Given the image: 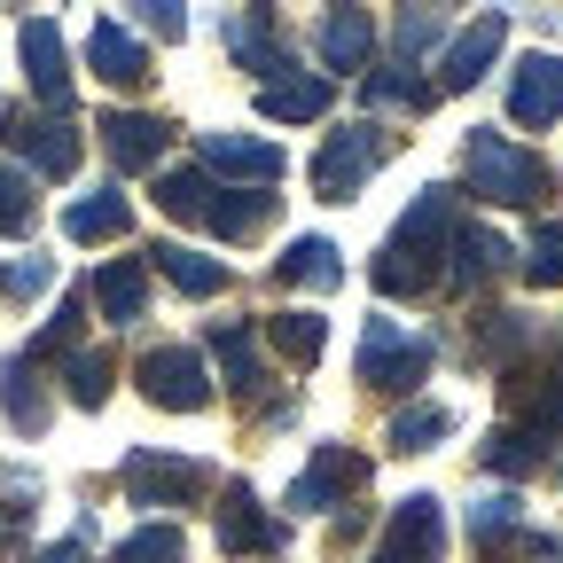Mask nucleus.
<instances>
[{
	"instance_id": "1",
	"label": "nucleus",
	"mask_w": 563,
	"mask_h": 563,
	"mask_svg": "<svg viewBox=\"0 0 563 563\" xmlns=\"http://www.w3.org/2000/svg\"><path fill=\"white\" fill-rule=\"evenodd\" d=\"M454 228H462L454 188H422V196L407 203V220L391 228V243L376 251L368 282H376L384 298H422L431 282H446V243H454Z\"/></svg>"
},
{
	"instance_id": "2",
	"label": "nucleus",
	"mask_w": 563,
	"mask_h": 563,
	"mask_svg": "<svg viewBox=\"0 0 563 563\" xmlns=\"http://www.w3.org/2000/svg\"><path fill=\"white\" fill-rule=\"evenodd\" d=\"M462 188H470L477 203H493V211H540V203L555 196V173L525 150V141L477 125V133L462 141Z\"/></svg>"
},
{
	"instance_id": "3",
	"label": "nucleus",
	"mask_w": 563,
	"mask_h": 563,
	"mask_svg": "<svg viewBox=\"0 0 563 563\" xmlns=\"http://www.w3.org/2000/svg\"><path fill=\"white\" fill-rule=\"evenodd\" d=\"M118 485H125V501L133 509H188L211 493V462L196 454H173V446H133L118 462Z\"/></svg>"
},
{
	"instance_id": "4",
	"label": "nucleus",
	"mask_w": 563,
	"mask_h": 563,
	"mask_svg": "<svg viewBox=\"0 0 563 563\" xmlns=\"http://www.w3.org/2000/svg\"><path fill=\"white\" fill-rule=\"evenodd\" d=\"M431 361H439V344L422 336V329H407V321H391V313H376L361 329V384H376V391L431 384Z\"/></svg>"
},
{
	"instance_id": "5",
	"label": "nucleus",
	"mask_w": 563,
	"mask_h": 563,
	"mask_svg": "<svg viewBox=\"0 0 563 563\" xmlns=\"http://www.w3.org/2000/svg\"><path fill=\"white\" fill-rule=\"evenodd\" d=\"M391 157V133L384 125H336V133H321V150H313V188H321V203H352L368 188V173Z\"/></svg>"
},
{
	"instance_id": "6",
	"label": "nucleus",
	"mask_w": 563,
	"mask_h": 563,
	"mask_svg": "<svg viewBox=\"0 0 563 563\" xmlns=\"http://www.w3.org/2000/svg\"><path fill=\"white\" fill-rule=\"evenodd\" d=\"M133 384H141V399L165 407V415L211 407V368H203L196 344H157V352H141V361H133Z\"/></svg>"
},
{
	"instance_id": "7",
	"label": "nucleus",
	"mask_w": 563,
	"mask_h": 563,
	"mask_svg": "<svg viewBox=\"0 0 563 563\" xmlns=\"http://www.w3.org/2000/svg\"><path fill=\"white\" fill-rule=\"evenodd\" d=\"M368 563H446V501L439 493H407L384 517V540Z\"/></svg>"
},
{
	"instance_id": "8",
	"label": "nucleus",
	"mask_w": 563,
	"mask_h": 563,
	"mask_svg": "<svg viewBox=\"0 0 563 563\" xmlns=\"http://www.w3.org/2000/svg\"><path fill=\"white\" fill-rule=\"evenodd\" d=\"M368 470H376L368 454H352V446H336V439H329V446H313V462H306V470H298V485H290V509H298V517L336 509L344 493H361V485H368Z\"/></svg>"
},
{
	"instance_id": "9",
	"label": "nucleus",
	"mask_w": 563,
	"mask_h": 563,
	"mask_svg": "<svg viewBox=\"0 0 563 563\" xmlns=\"http://www.w3.org/2000/svg\"><path fill=\"white\" fill-rule=\"evenodd\" d=\"M196 157H203V173L211 180H251V188H274L282 180V157L274 141H258V133H196Z\"/></svg>"
},
{
	"instance_id": "10",
	"label": "nucleus",
	"mask_w": 563,
	"mask_h": 563,
	"mask_svg": "<svg viewBox=\"0 0 563 563\" xmlns=\"http://www.w3.org/2000/svg\"><path fill=\"white\" fill-rule=\"evenodd\" d=\"M501 47H509V16L493 9V16H477L470 32H454V40L439 47V87H446V95H470L485 70H493V55H501Z\"/></svg>"
},
{
	"instance_id": "11",
	"label": "nucleus",
	"mask_w": 563,
	"mask_h": 563,
	"mask_svg": "<svg viewBox=\"0 0 563 563\" xmlns=\"http://www.w3.org/2000/svg\"><path fill=\"white\" fill-rule=\"evenodd\" d=\"M290 540V525L282 517H258V485H220V555H266Z\"/></svg>"
},
{
	"instance_id": "12",
	"label": "nucleus",
	"mask_w": 563,
	"mask_h": 563,
	"mask_svg": "<svg viewBox=\"0 0 563 563\" xmlns=\"http://www.w3.org/2000/svg\"><path fill=\"white\" fill-rule=\"evenodd\" d=\"M509 118L525 133H540V125L563 118V55H517V70H509Z\"/></svg>"
},
{
	"instance_id": "13",
	"label": "nucleus",
	"mask_w": 563,
	"mask_h": 563,
	"mask_svg": "<svg viewBox=\"0 0 563 563\" xmlns=\"http://www.w3.org/2000/svg\"><path fill=\"white\" fill-rule=\"evenodd\" d=\"M16 47H24V79H32V95H40L47 110H70V55H63L55 16H24Z\"/></svg>"
},
{
	"instance_id": "14",
	"label": "nucleus",
	"mask_w": 563,
	"mask_h": 563,
	"mask_svg": "<svg viewBox=\"0 0 563 563\" xmlns=\"http://www.w3.org/2000/svg\"><path fill=\"white\" fill-rule=\"evenodd\" d=\"M87 70H95L102 87H118V95H133V87L157 79V70H150V47H141L125 24H110V16L87 32Z\"/></svg>"
},
{
	"instance_id": "15",
	"label": "nucleus",
	"mask_w": 563,
	"mask_h": 563,
	"mask_svg": "<svg viewBox=\"0 0 563 563\" xmlns=\"http://www.w3.org/2000/svg\"><path fill=\"white\" fill-rule=\"evenodd\" d=\"M376 55V16L361 0H329L321 9V70H368Z\"/></svg>"
},
{
	"instance_id": "16",
	"label": "nucleus",
	"mask_w": 563,
	"mask_h": 563,
	"mask_svg": "<svg viewBox=\"0 0 563 563\" xmlns=\"http://www.w3.org/2000/svg\"><path fill=\"white\" fill-rule=\"evenodd\" d=\"M16 150H24V173L70 180V173H79V118H70V110H55V118H24Z\"/></svg>"
},
{
	"instance_id": "17",
	"label": "nucleus",
	"mask_w": 563,
	"mask_h": 563,
	"mask_svg": "<svg viewBox=\"0 0 563 563\" xmlns=\"http://www.w3.org/2000/svg\"><path fill=\"white\" fill-rule=\"evenodd\" d=\"M102 150H110L118 165H133V173H150V165L173 150V125L150 118V110H102Z\"/></svg>"
},
{
	"instance_id": "18",
	"label": "nucleus",
	"mask_w": 563,
	"mask_h": 563,
	"mask_svg": "<svg viewBox=\"0 0 563 563\" xmlns=\"http://www.w3.org/2000/svg\"><path fill=\"white\" fill-rule=\"evenodd\" d=\"M63 235H70V243H118V235H133V196H125V188L70 196V203H63Z\"/></svg>"
},
{
	"instance_id": "19",
	"label": "nucleus",
	"mask_w": 563,
	"mask_h": 563,
	"mask_svg": "<svg viewBox=\"0 0 563 563\" xmlns=\"http://www.w3.org/2000/svg\"><path fill=\"white\" fill-rule=\"evenodd\" d=\"M321 110H329V70H290V79H266L258 87V118L321 125Z\"/></svg>"
},
{
	"instance_id": "20",
	"label": "nucleus",
	"mask_w": 563,
	"mask_h": 563,
	"mask_svg": "<svg viewBox=\"0 0 563 563\" xmlns=\"http://www.w3.org/2000/svg\"><path fill=\"white\" fill-rule=\"evenodd\" d=\"M0 415H9L24 439L47 431V384H40V361H24V352H16V361H0Z\"/></svg>"
},
{
	"instance_id": "21",
	"label": "nucleus",
	"mask_w": 563,
	"mask_h": 563,
	"mask_svg": "<svg viewBox=\"0 0 563 563\" xmlns=\"http://www.w3.org/2000/svg\"><path fill=\"white\" fill-rule=\"evenodd\" d=\"M211 203H220V180H211L203 165H165V173H157V211H165V220H180V228L196 220V228H203Z\"/></svg>"
},
{
	"instance_id": "22",
	"label": "nucleus",
	"mask_w": 563,
	"mask_h": 563,
	"mask_svg": "<svg viewBox=\"0 0 563 563\" xmlns=\"http://www.w3.org/2000/svg\"><path fill=\"white\" fill-rule=\"evenodd\" d=\"M454 266H446V290H477V282H493V274H501L517 251L501 243V235H493V228H454Z\"/></svg>"
},
{
	"instance_id": "23",
	"label": "nucleus",
	"mask_w": 563,
	"mask_h": 563,
	"mask_svg": "<svg viewBox=\"0 0 563 563\" xmlns=\"http://www.w3.org/2000/svg\"><path fill=\"white\" fill-rule=\"evenodd\" d=\"M87 298H95L102 321L125 329V321H141V306H150V274H141V258H110V266L95 274V290H87Z\"/></svg>"
},
{
	"instance_id": "24",
	"label": "nucleus",
	"mask_w": 563,
	"mask_h": 563,
	"mask_svg": "<svg viewBox=\"0 0 563 563\" xmlns=\"http://www.w3.org/2000/svg\"><path fill=\"white\" fill-rule=\"evenodd\" d=\"M446 431H454V407L446 399H407L391 415V431H384V454H431Z\"/></svg>"
},
{
	"instance_id": "25",
	"label": "nucleus",
	"mask_w": 563,
	"mask_h": 563,
	"mask_svg": "<svg viewBox=\"0 0 563 563\" xmlns=\"http://www.w3.org/2000/svg\"><path fill=\"white\" fill-rule=\"evenodd\" d=\"M203 344H211V361H220V376L235 384V391H266V376H258V336L243 329V321H211L203 329Z\"/></svg>"
},
{
	"instance_id": "26",
	"label": "nucleus",
	"mask_w": 563,
	"mask_h": 563,
	"mask_svg": "<svg viewBox=\"0 0 563 563\" xmlns=\"http://www.w3.org/2000/svg\"><path fill=\"white\" fill-rule=\"evenodd\" d=\"M274 274L298 282V290H336V282H344V251H336L329 235H298L290 251L274 258Z\"/></svg>"
},
{
	"instance_id": "27",
	"label": "nucleus",
	"mask_w": 563,
	"mask_h": 563,
	"mask_svg": "<svg viewBox=\"0 0 563 563\" xmlns=\"http://www.w3.org/2000/svg\"><path fill=\"white\" fill-rule=\"evenodd\" d=\"M228 47H235V63H243V70L290 79V55H282V40H274V16H266V9H243V16L228 24Z\"/></svg>"
},
{
	"instance_id": "28",
	"label": "nucleus",
	"mask_w": 563,
	"mask_h": 563,
	"mask_svg": "<svg viewBox=\"0 0 563 563\" xmlns=\"http://www.w3.org/2000/svg\"><path fill=\"white\" fill-rule=\"evenodd\" d=\"M150 258H157V274L173 282V290H188V298H220L228 290V266L203 258V251H188V243H157Z\"/></svg>"
},
{
	"instance_id": "29",
	"label": "nucleus",
	"mask_w": 563,
	"mask_h": 563,
	"mask_svg": "<svg viewBox=\"0 0 563 563\" xmlns=\"http://www.w3.org/2000/svg\"><path fill=\"white\" fill-rule=\"evenodd\" d=\"M266 344H274L290 368H313L321 352H329V321L306 313V306H290V313H274V321H266Z\"/></svg>"
},
{
	"instance_id": "30",
	"label": "nucleus",
	"mask_w": 563,
	"mask_h": 563,
	"mask_svg": "<svg viewBox=\"0 0 563 563\" xmlns=\"http://www.w3.org/2000/svg\"><path fill=\"white\" fill-rule=\"evenodd\" d=\"M274 220V196L266 188H220V203H211V235H228V243H251L258 228Z\"/></svg>"
},
{
	"instance_id": "31",
	"label": "nucleus",
	"mask_w": 563,
	"mask_h": 563,
	"mask_svg": "<svg viewBox=\"0 0 563 563\" xmlns=\"http://www.w3.org/2000/svg\"><path fill=\"white\" fill-rule=\"evenodd\" d=\"M501 399H509L517 422H532V431H563V376H509Z\"/></svg>"
},
{
	"instance_id": "32",
	"label": "nucleus",
	"mask_w": 563,
	"mask_h": 563,
	"mask_svg": "<svg viewBox=\"0 0 563 563\" xmlns=\"http://www.w3.org/2000/svg\"><path fill=\"white\" fill-rule=\"evenodd\" d=\"M540 462H548V431H532V422H501L485 439V470H501V477H525Z\"/></svg>"
},
{
	"instance_id": "33",
	"label": "nucleus",
	"mask_w": 563,
	"mask_h": 563,
	"mask_svg": "<svg viewBox=\"0 0 563 563\" xmlns=\"http://www.w3.org/2000/svg\"><path fill=\"white\" fill-rule=\"evenodd\" d=\"M79 336H87V290H70V298L55 306V321L24 344V361H70V352H79Z\"/></svg>"
},
{
	"instance_id": "34",
	"label": "nucleus",
	"mask_w": 563,
	"mask_h": 563,
	"mask_svg": "<svg viewBox=\"0 0 563 563\" xmlns=\"http://www.w3.org/2000/svg\"><path fill=\"white\" fill-rule=\"evenodd\" d=\"M110 563H188V540H180V525H133L118 548H110Z\"/></svg>"
},
{
	"instance_id": "35",
	"label": "nucleus",
	"mask_w": 563,
	"mask_h": 563,
	"mask_svg": "<svg viewBox=\"0 0 563 563\" xmlns=\"http://www.w3.org/2000/svg\"><path fill=\"white\" fill-rule=\"evenodd\" d=\"M110 376H118V361H110V352H95V344H79V352L63 361V391L79 399L87 415H95V407L110 399Z\"/></svg>"
},
{
	"instance_id": "36",
	"label": "nucleus",
	"mask_w": 563,
	"mask_h": 563,
	"mask_svg": "<svg viewBox=\"0 0 563 563\" xmlns=\"http://www.w3.org/2000/svg\"><path fill=\"white\" fill-rule=\"evenodd\" d=\"M32 220H40L32 173L24 165H0V235H32Z\"/></svg>"
},
{
	"instance_id": "37",
	"label": "nucleus",
	"mask_w": 563,
	"mask_h": 563,
	"mask_svg": "<svg viewBox=\"0 0 563 563\" xmlns=\"http://www.w3.org/2000/svg\"><path fill=\"white\" fill-rule=\"evenodd\" d=\"M517 258H525V274L540 282V290H563V220H540Z\"/></svg>"
},
{
	"instance_id": "38",
	"label": "nucleus",
	"mask_w": 563,
	"mask_h": 563,
	"mask_svg": "<svg viewBox=\"0 0 563 563\" xmlns=\"http://www.w3.org/2000/svg\"><path fill=\"white\" fill-rule=\"evenodd\" d=\"M525 344H532V313H517V306L477 321V352H485V361H509V352H525Z\"/></svg>"
},
{
	"instance_id": "39",
	"label": "nucleus",
	"mask_w": 563,
	"mask_h": 563,
	"mask_svg": "<svg viewBox=\"0 0 563 563\" xmlns=\"http://www.w3.org/2000/svg\"><path fill=\"white\" fill-rule=\"evenodd\" d=\"M47 282H55V258H40V251H24V258H0V298H9V306L40 298Z\"/></svg>"
},
{
	"instance_id": "40",
	"label": "nucleus",
	"mask_w": 563,
	"mask_h": 563,
	"mask_svg": "<svg viewBox=\"0 0 563 563\" xmlns=\"http://www.w3.org/2000/svg\"><path fill=\"white\" fill-rule=\"evenodd\" d=\"M470 532H477V540L525 532V517H517V493H477V501H470Z\"/></svg>"
},
{
	"instance_id": "41",
	"label": "nucleus",
	"mask_w": 563,
	"mask_h": 563,
	"mask_svg": "<svg viewBox=\"0 0 563 563\" xmlns=\"http://www.w3.org/2000/svg\"><path fill=\"white\" fill-rule=\"evenodd\" d=\"M431 40H439V9H431V0H407V16H399V63H415Z\"/></svg>"
},
{
	"instance_id": "42",
	"label": "nucleus",
	"mask_w": 563,
	"mask_h": 563,
	"mask_svg": "<svg viewBox=\"0 0 563 563\" xmlns=\"http://www.w3.org/2000/svg\"><path fill=\"white\" fill-rule=\"evenodd\" d=\"M368 102L384 110H422V102H431V87H422V79H399V70H376V79H368Z\"/></svg>"
},
{
	"instance_id": "43",
	"label": "nucleus",
	"mask_w": 563,
	"mask_h": 563,
	"mask_svg": "<svg viewBox=\"0 0 563 563\" xmlns=\"http://www.w3.org/2000/svg\"><path fill=\"white\" fill-rule=\"evenodd\" d=\"M118 9H133L157 40H188V9H180V0H118Z\"/></svg>"
},
{
	"instance_id": "44",
	"label": "nucleus",
	"mask_w": 563,
	"mask_h": 563,
	"mask_svg": "<svg viewBox=\"0 0 563 563\" xmlns=\"http://www.w3.org/2000/svg\"><path fill=\"white\" fill-rule=\"evenodd\" d=\"M32 563H87V525H79V532H70V540H55V548H40Z\"/></svg>"
},
{
	"instance_id": "45",
	"label": "nucleus",
	"mask_w": 563,
	"mask_h": 563,
	"mask_svg": "<svg viewBox=\"0 0 563 563\" xmlns=\"http://www.w3.org/2000/svg\"><path fill=\"white\" fill-rule=\"evenodd\" d=\"M0 9H9V0H0Z\"/></svg>"
}]
</instances>
